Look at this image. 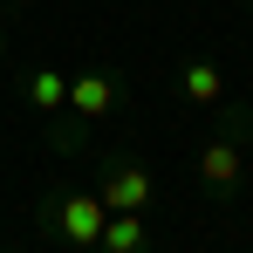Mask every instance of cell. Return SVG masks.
Returning <instances> with one entry per match:
<instances>
[{"label": "cell", "mask_w": 253, "mask_h": 253, "mask_svg": "<svg viewBox=\"0 0 253 253\" xmlns=\"http://www.w3.org/2000/svg\"><path fill=\"white\" fill-rule=\"evenodd\" d=\"M247 144H253V103H219L212 110V137L192 158V185L206 192L212 206H233L240 185H247Z\"/></svg>", "instance_id": "obj_1"}, {"label": "cell", "mask_w": 253, "mask_h": 253, "mask_svg": "<svg viewBox=\"0 0 253 253\" xmlns=\"http://www.w3.org/2000/svg\"><path fill=\"white\" fill-rule=\"evenodd\" d=\"M103 219H110V206L96 199V185H48L42 206H35V226L48 240H62L69 253H96Z\"/></svg>", "instance_id": "obj_2"}, {"label": "cell", "mask_w": 253, "mask_h": 253, "mask_svg": "<svg viewBox=\"0 0 253 253\" xmlns=\"http://www.w3.org/2000/svg\"><path fill=\"white\" fill-rule=\"evenodd\" d=\"M96 199L110 212H151L158 206V171L144 165V151H103L96 158Z\"/></svg>", "instance_id": "obj_3"}, {"label": "cell", "mask_w": 253, "mask_h": 253, "mask_svg": "<svg viewBox=\"0 0 253 253\" xmlns=\"http://www.w3.org/2000/svg\"><path fill=\"white\" fill-rule=\"evenodd\" d=\"M124 103H130V83L117 69H83V76H69V117H83L89 130L117 124Z\"/></svg>", "instance_id": "obj_4"}, {"label": "cell", "mask_w": 253, "mask_h": 253, "mask_svg": "<svg viewBox=\"0 0 253 253\" xmlns=\"http://www.w3.org/2000/svg\"><path fill=\"white\" fill-rule=\"evenodd\" d=\"M178 96L192 103V110H219L233 83H226V69L212 62V55H192V62H178Z\"/></svg>", "instance_id": "obj_5"}, {"label": "cell", "mask_w": 253, "mask_h": 253, "mask_svg": "<svg viewBox=\"0 0 253 253\" xmlns=\"http://www.w3.org/2000/svg\"><path fill=\"white\" fill-rule=\"evenodd\" d=\"M96 253H158V226H151V212H110Z\"/></svg>", "instance_id": "obj_6"}, {"label": "cell", "mask_w": 253, "mask_h": 253, "mask_svg": "<svg viewBox=\"0 0 253 253\" xmlns=\"http://www.w3.org/2000/svg\"><path fill=\"white\" fill-rule=\"evenodd\" d=\"M21 103H28L35 117H55V110H69V76H62V69H48V62L21 69Z\"/></svg>", "instance_id": "obj_7"}, {"label": "cell", "mask_w": 253, "mask_h": 253, "mask_svg": "<svg viewBox=\"0 0 253 253\" xmlns=\"http://www.w3.org/2000/svg\"><path fill=\"white\" fill-rule=\"evenodd\" d=\"M42 144L55 151V158H83L89 151V124L69 117V110H55V117H42Z\"/></svg>", "instance_id": "obj_8"}, {"label": "cell", "mask_w": 253, "mask_h": 253, "mask_svg": "<svg viewBox=\"0 0 253 253\" xmlns=\"http://www.w3.org/2000/svg\"><path fill=\"white\" fill-rule=\"evenodd\" d=\"M14 14H21V7H14V0H0V48H7V21H14Z\"/></svg>", "instance_id": "obj_9"}, {"label": "cell", "mask_w": 253, "mask_h": 253, "mask_svg": "<svg viewBox=\"0 0 253 253\" xmlns=\"http://www.w3.org/2000/svg\"><path fill=\"white\" fill-rule=\"evenodd\" d=\"M0 253H21V247H0Z\"/></svg>", "instance_id": "obj_10"}]
</instances>
